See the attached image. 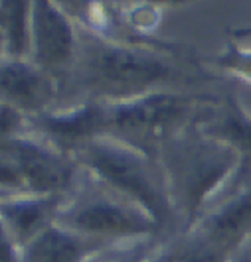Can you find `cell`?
<instances>
[{
  "mask_svg": "<svg viewBox=\"0 0 251 262\" xmlns=\"http://www.w3.org/2000/svg\"><path fill=\"white\" fill-rule=\"evenodd\" d=\"M30 4L6 0L0 4V26L2 43L8 53V59H24L30 48V32H26V12Z\"/></svg>",
  "mask_w": 251,
  "mask_h": 262,
  "instance_id": "5bb4252c",
  "label": "cell"
},
{
  "mask_svg": "<svg viewBox=\"0 0 251 262\" xmlns=\"http://www.w3.org/2000/svg\"><path fill=\"white\" fill-rule=\"evenodd\" d=\"M239 36H251V28H247V30H241V34Z\"/></svg>",
  "mask_w": 251,
  "mask_h": 262,
  "instance_id": "d6986e66",
  "label": "cell"
},
{
  "mask_svg": "<svg viewBox=\"0 0 251 262\" xmlns=\"http://www.w3.org/2000/svg\"><path fill=\"white\" fill-rule=\"evenodd\" d=\"M194 113V101L184 93L155 91L107 106L105 136L117 138L143 152L166 144Z\"/></svg>",
  "mask_w": 251,
  "mask_h": 262,
  "instance_id": "277c9868",
  "label": "cell"
},
{
  "mask_svg": "<svg viewBox=\"0 0 251 262\" xmlns=\"http://www.w3.org/2000/svg\"><path fill=\"white\" fill-rule=\"evenodd\" d=\"M99 180L117 193L134 201L162 227L172 217V197L166 173H160L148 154L111 136L93 138L75 152Z\"/></svg>",
  "mask_w": 251,
  "mask_h": 262,
  "instance_id": "7a4b0ae2",
  "label": "cell"
},
{
  "mask_svg": "<svg viewBox=\"0 0 251 262\" xmlns=\"http://www.w3.org/2000/svg\"><path fill=\"white\" fill-rule=\"evenodd\" d=\"M238 150L206 132L182 134L166 142L164 168L168 189L182 203L188 223L194 221L202 203L236 168Z\"/></svg>",
  "mask_w": 251,
  "mask_h": 262,
  "instance_id": "3957f363",
  "label": "cell"
},
{
  "mask_svg": "<svg viewBox=\"0 0 251 262\" xmlns=\"http://www.w3.org/2000/svg\"><path fill=\"white\" fill-rule=\"evenodd\" d=\"M30 46L34 66L57 79L75 61L78 39L67 16L52 2L30 4Z\"/></svg>",
  "mask_w": 251,
  "mask_h": 262,
  "instance_id": "52a82bcc",
  "label": "cell"
},
{
  "mask_svg": "<svg viewBox=\"0 0 251 262\" xmlns=\"http://www.w3.org/2000/svg\"><path fill=\"white\" fill-rule=\"evenodd\" d=\"M141 258H143V252H134L132 256H127V258H121L115 262H141Z\"/></svg>",
  "mask_w": 251,
  "mask_h": 262,
  "instance_id": "e0dca14e",
  "label": "cell"
},
{
  "mask_svg": "<svg viewBox=\"0 0 251 262\" xmlns=\"http://www.w3.org/2000/svg\"><path fill=\"white\" fill-rule=\"evenodd\" d=\"M103 245V238L80 235L53 223L22 247L20 262H83Z\"/></svg>",
  "mask_w": 251,
  "mask_h": 262,
  "instance_id": "30bf717a",
  "label": "cell"
},
{
  "mask_svg": "<svg viewBox=\"0 0 251 262\" xmlns=\"http://www.w3.org/2000/svg\"><path fill=\"white\" fill-rule=\"evenodd\" d=\"M204 132L222 140L238 152L251 154V120L234 103H225L211 118L204 122Z\"/></svg>",
  "mask_w": 251,
  "mask_h": 262,
  "instance_id": "4fadbf2b",
  "label": "cell"
},
{
  "mask_svg": "<svg viewBox=\"0 0 251 262\" xmlns=\"http://www.w3.org/2000/svg\"><path fill=\"white\" fill-rule=\"evenodd\" d=\"M159 262H225V250L206 243L204 238H196L162 256Z\"/></svg>",
  "mask_w": 251,
  "mask_h": 262,
  "instance_id": "9a60e30c",
  "label": "cell"
},
{
  "mask_svg": "<svg viewBox=\"0 0 251 262\" xmlns=\"http://www.w3.org/2000/svg\"><path fill=\"white\" fill-rule=\"evenodd\" d=\"M224 66H229V67H234V69H238V71H241V73L251 75V53L234 50V52L224 59Z\"/></svg>",
  "mask_w": 251,
  "mask_h": 262,
  "instance_id": "2e32d148",
  "label": "cell"
},
{
  "mask_svg": "<svg viewBox=\"0 0 251 262\" xmlns=\"http://www.w3.org/2000/svg\"><path fill=\"white\" fill-rule=\"evenodd\" d=\"M60 195L22 197L16 201L2 203V219L22 247L30 243L40 231L50 227V221L57 217Z\"/></svg>",
  "mask_w": 251,
  "mask_h": 262,
  "instance_id": "7c38bea8",
  "label": "cell"
},
{
  "mask_svg": "<svg viewBox=\"0 0 251 262\" xmlns=\"http://www.w3.org/2000/svg\"><path fill=\"white\" fill-rule=\"evenodd\" d=\"M32 124L44 132L60 150L75 154L89 140L105 136L107 106L89 103L62 115L40 113L32 115Z\"/></svg>",
  "mask_w": 251,
  "mask_h": 262,
  "instance_id": "9c48e42d",
  "label": "cell"
},
{
  "mask_svg": "<svg viewBox=\"0 0 251 262\" xmlns=\"http://www.w3.org/2000/svg\"><path fill=\"white\" fill-rule=\"evenodd\" d=\"M73 166L52 148L12 136L2 140V187H16L36 197L69 189Z\"/></svg>",
  "mask_w": 251,
  "mask_h": 262,
  "instance_id": "8992f818",
  "label": "cell"
},
{
  "mask_svg": "<svg viewBox=\"0 0 251 262\" xmlns=\"http://www.w3.org/2000/svg\"><path fill=\"white\" fill-rule=\"evenodd\" d=\"M57 225L93 238L155 235L160 225L141 205L121 193L103 187L73 199L69 207L57 213Z\"/></svg>",
  "mask_w": 251,
  "mask_h": 262,
  "instance_id": "5b68a950",
  "label": "cell"
},
{
  "mask_svg": "<svg viewBox=\"0 0 251 262\" xmlns=\"http://www.w3.org/2000/svg\"><path fill=\"white\" fill-rule=\"evenodd\" d=\"M245 235H251V185L211 215L202 227L200 238L227 252L236 249Z\"/></svg>",
  "mask_w": 251,
  "mask_h": 262,
  "instance_id": "8fae6325",
  "label": "cell"
},
{
  "mask_svg": "<svg viewBox=\"0 0 251 262\" xmlns=\"http://www.w3.org/2000/svg\"><path fill=\"white\" fill-rule=\"evenodd\" d=\"M236 262H251V252H247V250H241Z\"/></svg>",
  "mask_w": 251,
  "mask_h": 262,
  "instance_id": "ac0fdd59",
  "label": "cell"
},
{
  "mask_svg": "<svg viewBox=\"0 0 251 262\" xmlns=\"http://www.w3.org/2000/svg\"><path fill=\"white\" fill-rule=\"evenodd\" d=\"M73 77L95 97L131 101L182 77L176 63L155 52L99 38L78 39Z\"/></svg>",
  "mask_w": 251,
  "mask_h": 262,
  "instance_id": "6da1fadb",
  "label": "cell"
},
{
  "mask_svg": "<svg viewBox=\"0 0 251 262\" xmlns=\"http://www.w3.org/2000/svg\"><path fill=\"white\" fill-rule=\"evenodd\" d=\"M55 77L24 59H4L0 71V89L6 105L32 115L48 113L55 97Z\"/></svg>",
  "mask_w": 251,
  "mask_h": 262,
  "instance_id": "ba28073f",
  "label": "cell"
}]
</instances>
